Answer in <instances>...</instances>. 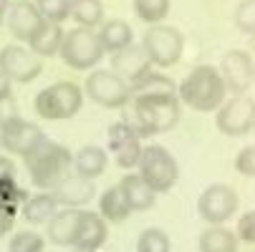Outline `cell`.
<instances>
[{
  "label": "cell",
  "mask_w": 255,
  "mask_h": 252,
  "mask_svg": "<svg viewBox=\"0 0 255 252\" xmlns=\"http://www.w3.org/2000/svg\"><path fill=\"white\" fill-rule=\"evenodd\" d=\"M250 51L255 53V35H250Z\"/></svg>",
  "instance_id": "60d3db41"
},
{
  "label": "cell",
  "mask_w": 255,
  "mask_h": 252,
  "mask_svg": "<svg viewBox=\"0 0 255 252\" xmlns=\"http://www.w3.org/2000/svg\"><path fill=\"white\" fill-rule=\"evenodd\" d=\"M96 252H99V250H96Z\"/></svg>",
  "instance_id": "ee69618b"
},
{
  "label": "cell",
  "mask_w": 255,
  "mask_h": 252,
  "mask_svg": "<svg viewBox=\"0 0 255 252\" xmlns=\"http://www.w3.org/2000/svg\"><path fill=\"white\" fill-rule=\"evenodd\" d=\"M76 222H79V209H58L53 220L48 222V240L58 247H71L76 235Z\"/></svg>",
  "instance_id": "7402d4cb"
},
{
  "label": "cell",
  "mask_w": 255,
  "mask_h": 252,
  "mask_svg": "<svg viewBox=\"0 0 255 252\" xmlns=\"http://www.w3.org/2000/svg\"><path fill=\"white\" fill-rule=\"evenodd\" d=\"M28 199L25 189L18 187L15 176H5L0 179V204H13V207H20L23 202Z\"/></svg>",
  "instance_id": "d6a6232c"
},
{
  "label": "cell",
  "mask_w": 255,
  "mask_h": 252,
  "mask_svg": "<svg viewBox=\"0 0 255 252\" xmlns=\"http://www.w3.org/2000/svg\"><path fill=\"white\" fill-rule=\"evenodd\" d=\"M136 169H139L136 174L152 187L154 194L169 192L179 179V164L162 144H149V147H144Z\"/></svg>",
  "instance_id": "5b68a950"
},
{
  "label": "cell",
  "mask_w": 255,
  "mask_h": 252,
  "mask_svg": "<svg viewBox=\"0 0 255 252\" xmlns=\"http://www.w3.org/2000/svg\"><path fill=\"white\" fill-rule=\"evenodd\" d=\"M253 81H255V71H253Z\"/></svg>",
  "instance_id": "b9f144b4"
},
{
  "label": "cell",
  "mask_w": 255,
  "mask_h": 252,
  "mask_svg": "<svg viewBox=\"0 0 255 252\" xmlns=\"http://www.w3.org/2000/svg\"><path fill=\"white\" fill-rule=\"evenodd\" d=\"M0 71L15 84H30L43 74V58L20 43H8L0 51Z\"/></svg>",
  "instance_id": "8fae6325"
},
{
  "label": "cell",
  "mask_w": 255,
  "mask_h": 252,
  "mask_svg": "<svg viewBox=\"0 0 255 252\" xmlns=\"http://www.w3.org/2000/svg\"><path fill=\"white\" fill-rule=\"evenodd\" d=\"M220 76H223V81H225V88L233 93V96H240V93H245L248 88H250V84H253V71H255V66H253V58H250V53L248 51H240V48H233V51H228L225 56H223V61H220Z\"/></svg>",
  "instance_id": "5bb4252c"
},
{
  "label": "cell",
  "mask_w": 255,
  "mask_h": 252,
  "mask_svg": "<svg viewBox=\"0 0 255 252\" xmlns=\"http://www.w3.org/2000/svg\"><path fill=\"white\" fill-rule=\"evenodd\" d=\"M136 252H172V240L164 230L149 227L136 240Z\"/></svg>",
  "instance_id": "f546056e"
},
{
  "label": "cell",
  "mask_w": 255,
  "mask_h": 252,
  "mask_svg": "<svg viewBox=\"0 0 255 252\" xmlns=\"http://www.w3.org/2000/svg\"><path fill=\"white\" fill-rule=\"evenodd\" d=\"M134 13L147 25H157L169 15V0H131Z\"/></svg>",
  "instance_id": "f1b7e54d"
},
{
  "label": "cell",
  "mask_w": 255,
  "mask_h": 252,
  "mask_svg": "<svg viewBox=\"0 0 255 252\" xmlns=\"http://www.w3.org/2000/svg\"><path fill=\"white\" fill-rule=\"evenodd\" d=\"M84 106V91L81 86L71 81H58L53 86H46L43 91L35 93L33 109L46 121H66L74 119Z\"/></svg>",
  "instance_id": "277c9868"
},
{
  "label": "cell",
  "mask_w": 255,
  "mask_h": 252,
  "mask_svg": "<svg viewBox=\"0 0 255 252\" xmlns=\"http://www.w3.org/2000/svg\"><path fill=\"white\" fill-rule=\"evenodd\" d=\"M5 176H15V164L10 162V157L0 154V179H5Z\"/></svg>",
  "instance_id": "f35d334b"
},
{
  "label": "cell",
  "mask_w": 255,
  "mask_h": 252,
  "mask_svg": "<svg viewBox=\"0 0 255 252\" xmlns=\"http://www.w3.org/2000/svg\"><path fill=\"white\" fill-rule=\"evenodd\" d=\"M99 214L104 217V222H112V225L124 222L129 214H131V209H129V204L124 199V192L119 189V184L117 187H109L101 194V199H99Z\"/></svg>",
  "instance_id": "484cf974"
},
{
  "label": "cell",
  "mask_w": 255,
  "mask_h": 252,
  "mask_svg": "<svg viewBox=\"0 0 255 252\" xmlns=\"http://www.w3.org/2000/svg\"><path fill=\"white\" fill-rule=\"evenodd\" d=\"M46 240L38 232H15L10 237V250L8 252H43Z\"/></svg>",
  "instance_id": "1f68e13d"
},
{
  "label": "cell",
  "mask_w": 255,
  "mask_h": 252,
  "mask_svg": "<svg viewBox=\"0 0 255 252\" xmlns=\"http://www.w3.org/2000/svg\"><path fill=\"white\" fill-rule=\"evenodd\" d=\"M215 124H217V131L225 134V136H245V134H250L253 124H255V101L248 93L225 98L223 106L217 109Z\"/></svg>",
  "instance_id": "9c48e42d"
},
{
  "label": "cell",
  "mask_w": 255,
  "mask_h": 252,
  "mask_svg": "<svg viewBox=\"0 0 255 252\" xmlns=\"http://www.w3.org/2000/svg\"><path fill=\"white\" fill-rule=\"evenodd\" d=\"M106 164H109V157H106V152H104L101 147H84V149H79V154L74 157V169H76V174L84 176V179H91V182L106 171Z\"/></svg>",
  "instance_id": "d4e9b609"
},
{
  "label": "cell",
  "mask_w": 255,
  "mask_h": 252,
  "mask_svg": "<svg viewBox=\"0 0 255 252\" xmlns=\"http://www.w3.org/2000/svg\"><path fill=\"white\" fill-rule=\"evenodd\" d=\"M109 235V222L99 212H86L79 209V222H76V235H74V247L76 252H96L106 242Z\"/></svg>",
  "instance_id": "e0dca14e"
},
{
  "label": "cell",
  "mask_w": 255,
  "mask_h": 252,
  "mask_svg": "<svg viewBox=\"0 0 255 252\" xmlns=\"http://www.w3.org/2000/svg\"><path fill=\"white\" fill-rule=\"evenodd\" d=\"M58 56L63 58V63L74 71H91L99 66V61L104 58V48L99 43V35L91 28H74L63 35V43Z\"/></svg>",
  "instance_id": "8992f818"
},
{
  "label": "cell",
  "mask_w": 255,
  "mask_h": 252,
  "mask_svg": "<svg viewBox=\"0 0 255 252\" xmlns=\"http://www.w3.org/2000/svg\"><path fill=\"white\" fill-rule=\"evenodd\" d=\"M238 207L240 199L230 184H210L197 199V212L207 225H225L228 220H233Z\"/></svg>",
  "instance_id": "30bf717a"
},
{
  "label": "cell",
  "mask_w": 255,
  "mask_h": 252,
  "mask_svg": "<svg viewBox=\"0 0 255 252\" xmlns=\"http://www.w3.org/2000/svg\"><path fill=\"white\" fill-rule=\"evenodd\" d=\"M238 237L225 225H207L200 235V252H238Z\"/></svg>",
  "instance_id": "cb8c5ba5"
},
{
  "label": "cell",
  "mask_w": 255,
  "mask_h": 252,
  "mask_svg": "<svg viewBox=\"0 0 255 252\" xmlns=\"http://www.w3.org/2000/svg\"><path fill=\"white\" fill-rule=\"evenodd\" d=\"M131 126L139 136H154L172 131L182 116V103L177 93H139L129 98Z\"/></svg>",
  "instance_id": "6da1fadb"
},
{
  "label": "cell",
  "mask_w": 255,
  "mask_h": 252,
  "mask_svg": "<svg viewBox=\"0 0 255 252\" xmlns=\"http://www.w3.org/2000/svg\"><path fill=\"white\" fill-rule=\"evenodd\" d=\"M177 98L192 111L210 114L223 106V101L228 98V88L215 66H197L177 86Z\"/></svg>",
  "instance_id": "7a4b0ae2"
},
{
  "label": "cell",
  "mask_w": 255,
  "mask_h": 252,
  "mask_svg": "<svg viewBox=\"0 0 255 252\" xmlns=\"http://www.w3.org/2000/svg\"><path fill=\"white\" fill-rule=\"evenodd\" d=\"M109 71H114L119 79H124L131 86V84H136L139 79H144L152 71V61H149L147 51H144L141 46L131 43V46L112 53V68Z\"/></svg>",
  "instance_id": "2e32d148"
},
{
  "label": "cell",
  "mask_w": 255,
  "mask_h": 252,
  "mask_svg": "<svg viewBox=\"0 0 255 252\" xmlns=\"http://www.w3.org/2000/svg\"><path fill=\"white\" fill-rule=\"evenodd\" d=\"M109 149L114 152V159L122 169H134L141 157V136L134 131L129 121H117L109 126Z\"/></svg>",
  "instance_id": "4fadbf2b"
},
{
  "label": "cell",
  "mask_w": 255,
  "mask_h": 252,
  "mask_svg": "<svg viewBox=\"0 0 255 252\" xmlns=\"http://www.w3.org/2000/svg\"><path fill=\"white\" fill-rule=\"evenodd\" d=\"M46 139V134L41 131V126H35L20 116H10L5 121H0V147L10 154L25 157L28 152H33L38 144Z\"/></svg>",
  "instance_id": "7c38bea8"
},
{
  "label": "cell",
  "mask_w": 255,
  "mask_h": 252,
  "mask_svg": "<svg viewBox=\"0 0 255 252\" xmlns=\"http://www.w3.org/2000/svg\"><path fill=\"white\" fill-rule=\"evenodd\" d=\"M84 93L94 103L104 106V109H124V106H129V98H131L129 84L109 68L91 71L84 84Z\"/></svg>",
  "instance_id": "52a82bcc"
},
{
  "label": "cell",
  "mask_w": 255,
  "mask_h": 252,
  "mask_svg": "<svg viewBox=\"0 0 255 252\" xmlns=\"http://www.w3.org/2000/svg\"><path fill=\"white\" fill-rule=\"evenodd\" d=\"M15 212H20V207H13V204H0V237H5V235L13 230Z\"/></svg>",
  "instance_id": "8d00e7d4"
},
{
  "label": "cell",
  "mask_w": 255,
  "mask_h": 252,
  "mask_svg": "<svg viewBox=\"0 0 255 252\" xmlns=\"http://www.w3.org/2000/svg\"><path fill=\"white\" fill-rule=\"evenodd\" d=\"M235 171L243 176H255V144L240 149L235 157Z\"/></svg>",
  "instance_id": "d590c367"
},
{
  "label": "cell",
  "mask_w": 255,
  "mask_h": 252,
  "mask_svg": "<svg viewBox=\"0 0 255 252\" xmlns=\"http://www.w3.org/2000/svg\"><path fill=\"white\" fill-rule=\"evenodd\" d=\"M253 131H255V124H253Z\"/></svg>",
  "instance_id": "7bdbcfd3"
},
{
  "label": "cell",
  "mask_w": 255,
  "mask_h": 252,
  "mask_svg": "<svg viewBox=\"0 0 255 252\" xmlns=\"http://www.w3.org/2000/svg\"><path fill=\"white\" fill-rule=\"evenodd\" d=\"M10 91H13V81L0 71V103H8L10 101Z\"/></svg>",
  "instance_id": "74e56055"
},
{
  "label": "cell",
  "mask_w": 255,
  "mask_h": 252,
  "mask_svg": "<svg viewBox=\"0 0 255 252\" xmlns=\"http://www.w3.org/2000/svg\"><path fill=\"white\" fill-rule=\"evenodd\" d=\"M23 212V220L30 225H48L53 220V214L58 212L56 199L51 197V192H41V194H33L20 204Z\"/></svg>",
  "instance_id": "603a6c76"
},
{
  "label": "cell",
  "mask_w": 255,
  "mask_h": 252,
  "mask_svg": "<svg viewBox=\"0 0 255 252\" xmlns=\"http://www.w3.org/2000/svg\"><path fill=\"white\" fill-rule=\"evenodd\" d=\"M35 8H38L41 18L48 20V23H56L61 25L63 20H68V5L71 0H33Z\"/></svg>",
  "instance_id": "4dcf8cb0"
},
{
  "label": "cell",
  "mask_w": 255,
  "mask_h": 252,
  "mask_svg": "<svg viewBox=\"0 0 255 252\" xmlns=\"http://www.w3.org/2000/svg\"><path fill=\"white\" fill-rule=\"evenodd\" d=\"M8 5H10V0H0V25H3V20H5V13H8Z\"/></svg>",
  "instance_id": "ab89813d"
},
{
  "label": "cell",
  "mask_w": 255,
  "mask_h": 252,
  "mask_svg": "<svg viewBox=\"0 0 255 252\" xmlns=\"http://www.w3.org/2000/svg\"><path fill=\"white\" fill-rule=\"evenodd\" d=\"M141 48L147 51L152 66H159V68H169L174 66L179 58H182V51H185V38L182 33L172 25H149L147 33H144V41H141Z\"/></svg>",
  "instance_id": "ba28073f"
},
{
  "label": "cell",
  "mask_w": 255,
  "mask_h": 252,
  "mask_svg": "<svg viewBox=\"0 0 255 252\" xmlns=\"http://www.w3.org/2000/svg\"><path fill=\"white\" fill-rule=\"evenodd\" d=\"M96 194V187L91 179H84L79 174H68L63 182H58L53 189H51V197L56 199L58 207H66V209H76V207H84L94 199Z\"/></svg>",
  "instance_id": "ac0fdd59"
},
{
  "label": "cell",
  "mask_w": 255,
  "mask_h": 252,
  "mask_svg": "<svg viewBox=\"0 0 255 252\" xmlns=\"http://www.w3.org/2000/svg\"><path fill=\"white\" fill-rule=\"evenodd\" d=\"M119 189L124 192V199H127L131 212H147L157 202V194L152 192V187L144 182L139 174H127L119 182Z\"/></svg>",
  "instance_id": "d6986e66"
},
{
  "label": "cell",
  "mask_w": 255,
  "mask_h": 252,
  "mask_svg": "<svg viewBox=\"0 0 255 252\" xmlns=\"http://www.w3.org/2000/svg\"><path fill=\"white\" fill-rule=\"evenodd\" d=\"M99 35V43L104 48V53H117L127 46L134 43V33H131V25L122 18H112V20H104L101 23V30L96 33Z\"/></svg>",
  "instance_id": "ffe728a7"
},
{
  "label": "cell",
  "mask_w": 255,
  "mask_h": 252,
  "mask_svg": "<svg viewBox=\"0 0 255 252\" xmlns=\"http://www.w3.org/2000/svg\"><path fill=\"white\" fill-rule=\"evenodd\" d=\"M68 18H74L79 28H96L104 23V5L101 0H71Z\"/></svg>",
  "instance_id": "4316f807"
},
{
  "label": "cell",
  "mask_w": 255,
  "mask_h": 252,
  "mask_svg": "<svg viewBox=\"0 0 255 252\" xmlns=\"http://www.w3.org/2000/svg\"><path fill=\"white\" fill-rule=\"evenodd\" d=\"M5 23H8V30L15 41L28 43L33 38V33L43 25V18H41L33 0H10L8 13H5Z\"/></svg>",
  "instance_id": "9a60e30c"
},
{
  "label": "cell",
  "mask_w": 255,
  "mask_h": 252,
  "mask_svg": "<svg viewBox=\"0 0 255 252\" xmlns=\"http://www.w3.org/2000/svg\"><path fill=\"white\" fill-rule=\"evenodd\" d=\"M25 169L30 174V182L33 187H38L43 192H51L58 182L71 174V164H74V157L71 152L58 141L43 139L33 152H28L23 157Z\"/></svg>",
  "instance_id": "3957f363"
},
{
  "label": "cell",
  "mask_w": 255,
  "mask_h": 252,
  "mask_svg": "<svg viewBox=\"0 0 255 252\" xmlns=\"http://www.w3.org/2000/svg\"><path fill=\"white\" fill-rule=\"evenodd\" d=\"M63 35H66V33H63L61 25L43 20V25L35 30L33 38L28 41V48H30L35 56H41V58H53V56H58V51H61Z\"/></svg>",
  "instance_id": "44dd1931"
},
{
  "label": "cell",
  "mask_w": 255,
  "mask_h": 252,
  "mask_svg": "<svg viewBox=\"0 0 255 252\" xmlns=\"http://www.w3.org/2000/svg\"><path fill=\"white\" fill-rule=\"evenodd\" d=\"M129 91H131V96H139V93H177V86H174V81L169 76L157 74V71H149L144 79L131 84Z\"/></svg>",
  "instance_id": "83f0119b"
},
{
  "label": "cell",
  "mask_w": 255,
  "mask_h": 252,
  "mask_svg": "<svg viewBox=\"0 0 255 252\" xmlns=\"http://www.w3.org/2000/svg\"><path fill=\"white\" fill-rule=\"evenodd\" d=\"M235 25L245 35H255V0H243L235 10Z\"/></svg>",
  "instance_id": "836d02e7"
},
{
  "label": "cell",
  "mask_w": 255,
  "mask_h": 252,
  "mask_svg": "<svg viewBox=\"0 0 255 252\" xmlns=\"http://www.w3.org/2000/svg\"><path fill=\"white\" fill-rule=\"evenodd\" d=\"M235 237L248 242V245H255V209L240 214L238 227H235Z\"/></svg>",
  "instance_id": "e575fe53"
}]
</instances>
